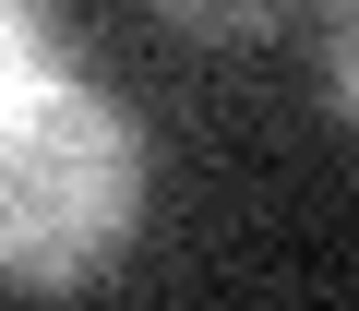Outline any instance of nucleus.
<instances>
[{
  "label": "nucleus",
  "instance_id": "obj_4",
  "mask_svg": "<svg viewBox=\"0 0 359 311\" xmlns=\"http://www.w3.org/2000/svg\"><path fill=\"white\" fill-rule=\"evenodd\" d=\"M323 84H335V108L359 120V0H335V25H323Z\"/></svg>",
  "mask_w": 359,
  "mask_h": 311
},
{
  "label": "nucleus",
  "instance_id": "obj_2",
  "mask_svg": "<svg viewBox=\"0 0 359 311\" xmlns=\"http://www.w3.org/2000/svg\"><path fill=\"white\" fill-rule=\"evenodd\" d=\"M299 13V0H156V25H180V36H216V48H240V36H276Z\"/></svg>",
  "mask_w": 359,
  "mask_h": 311
},
{
  "label": "nucleus",
  "instance_id": "obj_1",
  "mask_svg": "<svg viewBox=\"0 0 359 311\" xmlns=\"http://www.w3.org/2000/svg\"><path fill=\"white\" fill-rule=\"evenodd\" d=\"M132 216H144V144L96 84L48 72L25 96H0V275L13 287L108 275Z\"/></svg>",
  "mask_w": 359,
  "mask_h": 311
},
{
  "label": "nucleus",
  "instance_id": "obj_3",
  "mask_svg": "<svg viewBox=\"0 0 359 311\" xmlns=\"http://www.w3.org/2000/svg\"><path fill=\"white\" fill-rule=\"evenodd\" d=\"M48 72H60L48 13H36V0H0V96H25V84H48Z\"/></svg>",
  "mask_w": 359,
  "mask_h": 311
}]
</instances>
